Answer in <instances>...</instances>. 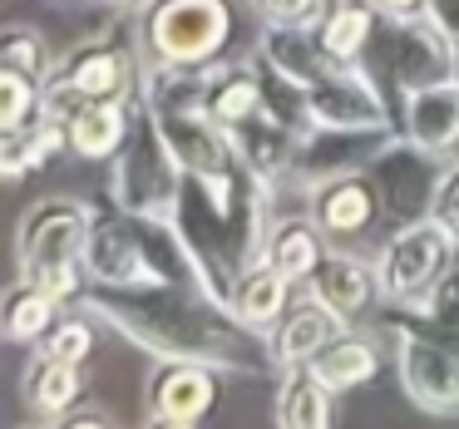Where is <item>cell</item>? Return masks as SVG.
I'll return each instance as SVG.
<instances>
[{"label":"cell","mask_w":459,"mask_h":429,"mask_svg":"<svg viewBox=\"0 0 459 429\" xmlns=\"http://www.w3.org/2000/svg\"><path fill=\"white\" fill-rule=\"evenodd\" d=\"M80 306L94 321L114 326L124 340L149 350L153 360H203L222 375L257 380L272 375L277 360L267 350V336L242 326L222 301L208 291L159 281V287H84Z\"/></svg>","instance_id":"cell-1"},{"label":"cell","mask_w":459,"mask_h":429,"mask_svg":"<svg viewBox=\"0 0 459 429\" xmlns=\"http://www.w3.org/2000/svg\"><path fill=\"white\" fill-rule=\"evenodd\" d=\"M84 277L90 287H159V281H193V262L183 252L173 222L134 218V212L94 208L90 237H84Z\"/></svg>","instance_id":"cell-2"},{"label":"cell","mask_w":459,"mask_h":429,"mask_svg":"<svg viewBox=\"0 0 459 429\" xmlns=\"http://www.w3.org/2000/svg\"><path fill=\"white\" fill-rule=\"evenodd\" d=\"M94 208L80 198H40L30 212L21 218L15 232V262H21V277L35 281L40 291H50L60 306L84 296L90 277H84V237H90Z\"/></svg>","instance_id":"cell-3"},{"label":"cell","mask_w":459,"mask_h":429,"mask_svg":"<svg viewBox=\"0 0 459 429\" xmlns=\"http://www.w3.org/2000/svg\"><path fill=\"white\" fill-rule=\"evenodd\" d=\"M238 40V0H149L139 11L143 64L208 70Z\"/></svg>","instance_id":"cell-4"},{"label":"cell","mask_w":459,"mask_h":429,"mask_svg":"<svg viewBox=\"0 0 459 429\" xmlns=\"http://www.w3.org/2000/svg\"><path fill=\"white\" fill-rule=\"evenodd\" d=\"M178 188H183V163L173 159V149H169V139H163V129L153 124L149 104L134 94L129 139H124L119 153L109 159V202L119 212H134V218L173 222Z\"/></svg>","instance_id":"cell-5"},{"label":"cell","mask_w":459,"mask_h":429,"mask_svg":"<svg viewBox=\"0 0 459 429\" xmlns=\"http://www.w3.org/2000/svg\"><path fill=\"white\" fill-rule=\"evenodd\" d=\"M143 50H134L119 35H84L65 60H55V74L40 84V114L65 119L90 99H134L143 80Z\"/></svg>","instance_id":"cell-6"},{"label":"cell","mask_w":459,"mask_h":429,"mask_svg":"<svg viewBox=\"0 0 459 429\" xmlns=\"http://www.w3.org/2000/svg\"><path fill=\"white\" fill-rule=\"evenodd\" d=\"M455 262H459V237L449 227H439L435 218L395 222V232L376 252L380 301H395V306L415 311Z\"/></svg>","instance_id":"cell-7"},{"label":"cell","mask_w":459,"mask_h":429,"mask_svg":"<svg viewBox=\"0 0 459 429\" xmlns=\"http://www.w3.org/2000/svg\"><path fill=\"white\" fill-rule=\"evenodd\" d=\"M385 330L405 399L435 419H459V350L439 340L435 330H425L415 316H390Z\"/></svg>","instance_id":"cell-8"},{"label":"cell","mask_w":459,"mask_h":429,"mask_svg":"<svg viewBox=\"0 0 459 429\" xmlns=\"http://www.w3.org/2000/svg\"><path fill=\"white\" fill-rule=\"evenodd\" d=\"M301 104H307V129L311 124L316 129H395V104L380 94L366 60L301 90Z\"/></svg>","instance_id":"cell-9"},{"label":"cell","mask_w":459,"mask_h":429,"mask_svg":"<svg viewBox=\"0 0 459 429\" xmlns=\"http://www.w3.org/2000/svg\"><path fill=\"white\" fill-rule=\"evenodd\" d=\"M222 395V370L203 360H153L149 385H143V419L149 425H173L188 429L218 409Z\"/></svg>","instance_id":"cell-10"},{"label":"cell","mask_w":459,"mask_h":429,"mask_svg":"<svg viewBox=\"0 0 459 429\" xmlns=\"http://www.w3.org/2000/svg\"><path fill=\"white\" fill-rule=\"evenodd\" d=\"M445 173V159L410 139H390L385 149L370 163V178L380 188V208L390 222H410V218H429V202H435V183Z\"/></svg>","instance_id":"cell-11"},{"label":"cell","mask_w":459,"mask_h":429,"mask_svg":"<svg viewBox=\"0 0 459 429\" xmlns=\"http://www.w3.org/2000/svg\"><path fill=\"white\" fill-rule=\"evenodd\" d=\"M380 64H385L395 99L410 90H425L435 80H449V30L435 15L415 21H385L380 30Z\"/></svg>","instance_id":"cell-12"},{"label":"cell","mask_w":459,"mask_h":429,"mask_svg":"<svg viewBox=\"0 0 459 429\" xmlns=\"http://www.w3.org/2000/svg\"><path fill=\"white\" fill-rule=\"evenodd\" d=\"M400 129H301L297 139V163H291V188L307 193L311 183L336 178L351 168H370L376 153L395 139Z\"/></svg>","instance_id":"cell-13"},{"label":"cell","mask_w":459,"mask_h":429,"mask_svg":"<svg viewBox=\"0 0 459 429\" xmlns=\"http://www.w3.org/2000/svg\"><path fill=\"white\" fill-rule=\"evenodd\" d=\"M307 212L321 222L326 237H366L385 208H380V188L370 178V168H351L336 178H321L307 188Z\"/></svg>","instance_id":"cell-14"},{"label":"cell","mask_w":459,"mask_h":429,"mask_svg":"<svg viewBox=\"0 0 459 429\" xmlns=\"http://www.w3.org/2000/svg\"><path fill=\"white\" fill-rule=\"evenodd\" d=\"M395 129L400 139L420 143V149L455 159L459 153V84L435 80L425 90H410L395 99Z\"/></svg>","instance_id":"cell-15"},{"label":"cell","mask_w":459,"mask_h":429,"mask_svg":"<svg viewBox=\"0 0 459 429\" xmlns=\"http://www.w3.org/2000/svg\"><path fill=\"white\" fill-rule=\"evenodd\" d=\"M346 326H351V321L336 316V311H331L321 296L301 291V296H291V306L281 311L277 326L267 330V350H272V360H277V370L311 365V360H316Z\"/></svg>","instance_id":"cell-16"},{"label":"cell","mask_w":459,"mask_h":429,"mask_svg":"<svg viewBox=\"0 0 459 429\" xmlns=\"http://www.w3.org/2000/svg\"><path fill=\"white\" fill-rule=\"evenodd\" d=\"M257 60H262V70L277 74V80L291 84V90H311V84L331 80L336 70H346V64H336L326 50H321V40H316L311 25H262Z\"/></svg>","instance_id":"cell-17"},{"label":"cell","mask_w":459,"mask_h":429,"mask_svg":"<svg viewBox=\"0 0 459 429\" xmlns=\"http://www.w3.org/2000/svg\"><path fill=\"white\" fill-rule=\"evenodd\" d=\"M232 149L247 163V173H257L267 188L287 193L291 188V163H297V139L301 129H291L287 119H277L272 109H257L252 119L232 124Z\"/></svg>","instance_id":"cell-18"},{"label":"cell","mask_w":459,"mask_h":429,"mask_svg":"<svg viewBox=\"0 0 459 429\" xmlns=\"http://www.w3.org/2000/svg\"><path fill=\"white\" fill-rule=\"evenodd\" d=\"M203 109H208L222 129H232V124L252 119L257 109H267V70H262L257 50L238 55V60L222 55L218 64L203 70Z\"/></svg>","instance_id":"cell-19"},{"label":"cell","mask_w":459,"mask_h":429,"mask_svg":"<svg viewBox=\"0 0 459 429\" xmlns=\"http://www.w3.org/2000/svg\"><path fill=\"white\" fill-rule=\"evenodd\" d=\"M307 291L321 296L336 316L356 321L366 316L370 306L380 301V277H376V257H356V252H336L326 247V257L316 262V271L307 277Z\"/></svg>","instance_id":"cell-20"},{"label":"cell","mask_w":459,"mask_h":429,"mask_svg":"<svg viewBox=\"0 0 459 429\" xmlns=\"http://www.w3.org/2000/svg\"><path fill=\"white\" fill-rule=\"evenodd\" d=\"M311 30H316L321 50L336 64H360L376 50L380 30H385V15H380L376 0H321V15Z\"/></svg>","instance_id":"cell-21"},{"label":"cell","mask_w":459,"mask_h":429,"mask_svg":"<svg viewBox=\"0 0 459 429\" xmlns=\"http://www.w3.org/2000/svg\"><path fill=\"white\" fill-rule=\"evenodd\" d=\"M291 287H297V281H291L287 271H277L267 257H257L252 267L238 271L232 296H228V311L242 321V326H252V330L267 336V330L281 321V311L291 306Z\"/></svg>","instance_id":"cell-22"},{"label":"cell","mask_w":459,"mask_h":429,"mask_svg":"<svg viewBox=\"0 0 459 429\" xmlns=\"http://www.w3.org/2000/svg\"><path fill=\"white\" fill-rule=\"evenodd\" d=\"M272 419H277L281 429H326L331 419H336V390L316 375V365L277 370Z\"/></svg>","instance_id":"cell-23"},{"label":"cell","mask_w":459,"mask_h":429,"mask_svg":"<svg viewBox=\"0 0 459 429\" xmlns=\"http://www.w3.org/2000/svg\"><path fill=\"white\" fill-rule=\"evenodd\" d=\"M134 99H90L70 114V153L84 163H109L129 139Z\"/></svg>","instance_id":"cell-24"},{"label":"cell","mask_w":459,"mask_h":429,"mask_svg":"<svg viewBox=\"0 0 459 429\" xmlns=\"http://www.w3.org/2000/svg\"><path fill=\"white\" fill-rule=\"evenodd\" d=\"M262 257L277 271H287L291 281H307L316 271V262L326 257V232L311 212H277L267 227V242H262Z\"/></svg>","instance_id":"cell-25"},{"label":"cell","mask_w":459,"mask_h":429,"mask_svg":"<svg viewBox=\"0 0 459 429\" xmlns=\"http://www.w3.org/2000/svg\"><path fill=\"white\" fill-rule=\"evenodd\" d=\"M80 399H84V365L35 350V360L25 365V405L40 419H65Z\"/></svg>","instance_id":"cell-26"},{"label":"cell","mask_w":459,"mask_h":429,"mask_svg":"<svg viewBox=\"0 0 459 429\" xmlns=\"http://www.w3.org/2000/svg\"><path fill=\"white\" fill-rule=\"evenodd\" d=\"M60 316H65L60 301L25 277L0 291V340H11V346H40Z\"/></svg>","instance_id":"cell-27"},{"label":"cell","mask_w":459,"mask_h":429,"mask_svg":"<svg viewBox=\"0 0 459 429\" xmlns=\"http://www.w3.org/2000/svg\"><path fill=\"white\" fill-rule=\"evenodd\" d=\"M311 365H316V375L326 380L336 395H351V390H360L366 380L380 375V350L370 346L366 336H356V330L346 326L316 360H311Z\"/></svg>","instance_id":"cell-28"},{"label":"cell","mask_w":459,"mask_h":429,"mask_svg":"<svg viewBox=\"0 0 459 429\" xmlns=\"http://www.w3.org/2000/svg\"><path fill=\"white\" fill-rule=\"evenodd\" d=\"M0 64L21 70L25 80H35V84H45L55 74L50 45H45V35L30 30V25H0Z\"/></svg>","instance_id":"cell-29"},{"label":"cell","mask_w":459,"mask_h":429,"mask_svg":"<svg viewBox=\"0 0 459 429\" xmlns=\"http://www.w3.org/2000/svg\"><path fill=\"white\" fill-rule=\"evenodd\" d=\"M415 321L459 350V262L429 287V296L415 306Z\"/></svg>","instance_id":"cell-30"},{"label":"cell","mask_w":459,"mask_h":429,"mask_svg":"<svg viewBox=\"0 0 459 429\" xmlns=\"http://www.w3.org/2000/svg\"><path fill=\"white\" fill-rule=\"evenodd\" d=\"M40 119V84L25 80L21 70L0 64V133L5 129H25Z\"/></svg>","instance_id":"cell-31"},{"label":"cell","mask_w":459,"mask_h":429,"mask_svg":"<svg viewBox=\"0 0 459 429\" xmlns=\"http://www.w3.org/2000/svg\"><path fill=\"white\" fill-rule=\"evenodd\" d=\"M94 316H60L50 326V336L40 340L35 350H45V356H60L70 360V365H84V360L94 356Z\"/></svg>","instance_id":"cell-32"},{"label":"cell","mask_w":459,"mask_h":429,"mask_svg":"<svg viewBox=\"0 0 459 429\" xmlns=\"http://www.w3.org/2000/svg\"><path fill=\"white\" fill-rule=\"evenodd\" d=\"M35 168H45V153H40V139H35V124L0 133V178H25V173H35Z\"/></svg>","instance_id":"cell-33"},{"label":"cell","mask_w":459,"mask_h":429,"mask_svg":"<svg viewBox=\"0 0 459 429\" xmlns=\"http://www.w3.org/2000/svg\"><path fill=\"white\" fill-rule=\"evenodd\" d=\"M247 11L262 25H316L321 0H247Z\"/></svg>","instance_id":"cell-34"},{"label":"cell","mask_w":459,"mask_h":429,"mask_svg":"<svg viewBox=\"0 0 459 429\" xmlns=\"http://www.w3.org/2000/svg\"><path fill=\"white\" fill-rule=\"evenodd\" d=\"M429 218L459 237V153L445 159V173H439V183H435V202H429Z\"/></svg>","instance_id":"cell-35"},{"label":"cell","mask_w":459,"mask_h":429,"mask_svg":"<svg viewBox=\"0 0 459 429\" xmlns=\"http://www.w3.org/2000/svg\"><path fill=\"white\" fill-rule=\"evenodd\" d=\"M385 21H415V15H429L435 0H376Z\"/></svg>","instance_id":"cell-36"},{"label":"cell","mask_w":459,"mask_h":429,"mask_svg":"<svg viewBox=\"0 0 459 429\" xmlns=\"http://www.w3.org/2000/svg\"><path fill=\"white\" fill-rule=\"evenodd\" d=\"M429 15H435L445 30H459V0H435V5H429Z\"/></svg>","instance_id":"cell-37"},{"label":"cell","mask_w":459,"mask_h":429,"mask_svg":"<svg viewBox=\"0 0 459 429\" xmlns=\"http://www.w3.org/2000/svg\"><path fill=\"white\" fill-rule=\"evenodd\" d=\"M449 80L459 84V30H449Z\"/></svg>","instance_id":"cell-38"},{"label":"cell","mask_w":459,"mask_h":429,"mask_svg":"<svg viewBox=\"0 0 459 429\" xmlns=\"http://www.w3.org/2000/svg\"><path fill=\"white\" fill-rule=\"evenodd\" d=\"M100 5H104V11H143V5H149V0H100Z\"/></svg>","instance_id":"cell-39"}]
</instances>
